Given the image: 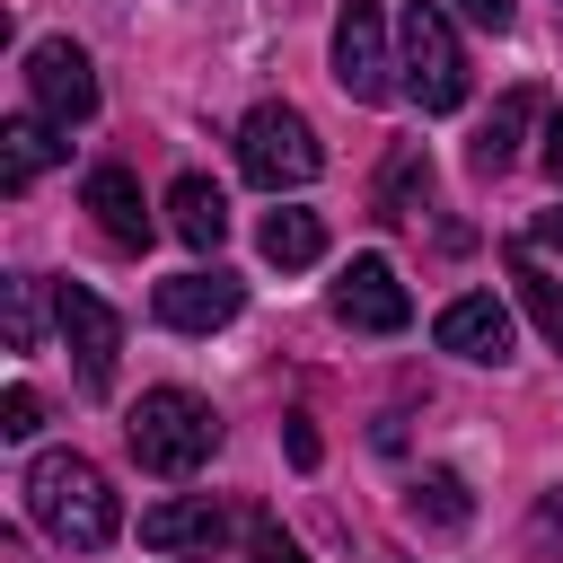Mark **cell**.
Instances as JSON below:
<instances>
[{
  "label": "cell",
  "instance_id": "5bb4252c",
  "mask_svg": "<svg viewBox=\"0 0 563 563\" xmlns=\"http://www.w3.org/2000/svg\"><path fill=\"white\" fill-rule=\"evenodd\" d=\"M53 132H62L53 114H18V123L0 132V185H9V194H26V185L70 150V141H53Z\"/></svg>",
  "mask_w": 563,
  "mask_h": 563
},
{
  "label": "cell",
  "instance_id": "52a82bcc",
  "mask_svg": "<svg viewBox=\"0 0 563 563\" xmlns=\"http://www.w3.org/2000/svg\"><path fill=\"white\" fill-rule=\"evenodd\" d=\"M26 97H35V114H53L62 132L88 123V114H97V70H88V53H79L70 35H44V44L26 53Z\"/></svg>",
  "mask_w": 563,
  "mask_h": 563
},
{
  "label": "cell",
  "instance_id": "4fadbf2b",
  "mask_svg": "<svg viewBox=\"0 0 563 563\" xmlns=\"http://www.w3.org/2000/svg\"><path fill=\"white\" fill-rule=\"evenodd\" d=\"M167 229H176L194 255H211V246L229 238V194H220L211 176H176V185H167Z\"/></svg>",
  "mask_w": 563,
  "mask_h": 563
},
{
  "label": "cell",
  "instance_id": "4316f807",
  "mask_svg": "<svg viewBox=\"0 0 563 563\" xmlns=\"http://www.w3.org/2000/svg\"><path fill=\"white\" fill-rule=\"evenodd\" d=\"M545 167H554V176H563V106H554V114H545Z\"/></svg>",
  "mask_w": 563,
  "mask_h": 563
},
{
  "label": "cell",
  "instance_id": "277c9868",
  "mask_svg": "<svg viewBox=\"0 0 563 563\" xmlns=\"http://www.w3.org/2000/svg\"><path fill=\"white\" fill-rule=\"evenodd\" d=\"M238 167H246L264 194H290V185H308V176L325 167V141L308 132L299 106H255V114L238 123Z\"/></svg>",
  "mask_w": 563,
  "mask_h": 563
},
{
  "label": "cell",
  "instance_id": "484cf974",
  "mask_svg": "<svg viewBox=\"0 0 563 563\" xmlns=\"http://www.w3.org/2000/svg\"><path fill=\"white\" fill-rule=\"evenodd\" d=\"M537 528H545V537H554V545H563V484H554V493H545V501H537Z\"/></svg>",
  "mask_w": 563,
  "mask_h": 563
},
{
  "label": "cell",
  "instance_id": "7c38bea8",
  "mask_svg": "<svg viewBox=\"0 0 563 563\" xmlns=\"http://www.w3.org/2000/svg\"><path fill=\"white\" fill-rule=\"evenodd\" d=\"M440 352H457V361H501V352H510V308H501L493 290L449 299V308H440Z\"/></svg>",
  "mask_w": 563,
  "mask_h": 563
},
{
  "label": "cell",
  "instance_id": "5b68a950",
  "mask_svg": "<svg viewBox=\"0 0 563 563\" xmlns=\"http://www.w3.org/2000/svg\"><path fill=\"white\" fill-rule=\"evenodd\" d=\"M53 317H62V343H70V361H79V387L106 396V387H114V352H123V317H114L88 282H62V290H53Z\"/></svg>",
  "mask_w": 563,
  "mask_h": 563
},
{
  "label": "cell",
  "instance_id": "44dd1931",
  "mask_svg": "<svg viewBox=\"0 0 563 563\" xmlns=\"http://www.w3.org/2000/svg\"><path fill=\"white\" fill-rule=\"evenodd\" d=\"M35 422H44V405H35V387H26V378H18V387H9V396H0V431H9V440H26V431H35Z\"/></svg>",
  "mask_w": 563,
  "mask_h": 563
},
{
  "label": "cell",
  "instance_id": "9a60e30c",
  "mask_svg": "<svg viewBox=\"0 0 563 563\" xmlns=\"http://www.w3.org/2000/svg\"><path fill=\"white\" fill-rule=\"evenodd\" d=\"M422 202H431V158L422 141H396L378 167V220H422Z\"/></svg>",
  "mask_w": 563,
  "mask_h": 563
},
{
  "label": "cell",
  "instance_id": "2e32d148",
  "mask_svg": "<svg viewBox=\"0 0 563 563\" xmlns=\"http://www.w3.org/2000/svg\"><path fill=\"white\" fill-rule=\"evenodd\" d=\"M255 246H264V264H282V273H308L317 255H325V220L317 211H264V229H255Z\"/></svg>",
  "mask_w": 563,
  "mask_h": 563
},
{
  "label": "cell",
  "instance_id": "6da1fadb",
  "mask_svg": "<svg viewBox=\"0 0 563 563\" xmlns=\"http://www.w3.org/2000/svg\"><path fill=\"white\" fill-rule=\"evenodd\" d=\"M26 519H35L53 545H70V554L114 545V528H123L114 484H106V475H97L79 449H44V457L26 466Z\"/></svg>",
  "mask_w": 563,
  "mask_h": 563
},
{
  "label": "cell",
  "instance_id": "3957f363",
  "mask_svg": "<svg viewBox=\"0 0 563 563\" xmlns=\"http://www.w3.org/2000/svg\"><path fill=\"white\" fill-rule=\"evenodd\" d=\"M396 70H405V97H413L422 114H457V106H466V53H457V26H449L440 0H405Z\"/></svg>",
  "mask_w": 563,
  "mask_h": 563
},
{
  "label": "cell",
  "instance_id": "8992f818",
  "mask_svg": "<svg viewBox=\"0 0 563 563\" xmlns=\"http://www.w3.org/2000/svg\"><path fill=\"white\" fill-rule=\"evenodd\" d=\"M334 79L352 106H378L396 88V53H387V26H378V0H343L334 9Z\"/></svg>",
  "mask_w": 563,
  "mask_h": 563
},
{
  "label": "cell",
  "instance_id": "ac0fdd59",
  "mask_svg": "<svg viewBox=\"0 0 563 563\" xmlns=\"http://www.w3.org/2000/svg\"><path fill=\"white\" fill-rule=\"evenodd\" d=\"M405 510H413L422 528H466V519H475V501H466L457 475H413V484H405Z\"/></svg>",
  "mask_w": 563,
  "mask_h": 563
},
{
  "label": "cell",
  "instance_id": "603a6c76",
  "mask_svg": "<svg viewBox=\"0 0 563 563\" xmlns=\"http://www.w3.org/2000/svg\"><path fill=\"white\" fill-rule=\"evenodd\" d=\"M457 9H466V18H475V26H493V35H501V26H510V18H519V0H457Z\"/></svg>",
  "mask_w": 563,
  "mask_h": 563
},
{
  "label": "cell",
  "instance_id": "8fae6325",
  "mask_svg": "<svg viewBox=\"0 0 563 563\" xmlns=\"http://www.w3.org/2000/svg\"><path fill=\"white\" fill-rule=\"evenodd\" d=\"M79 202L97 211V229H106L114 246H150V238H158V220H150V202H141V185H132V167H88V185H79Z\"/></svg>",
  "mask_w": 563,
  "mask_h": 563
},
{
  "label": "cell",
  "instance_id": "cb8c5ba5",
  "mask_svg": "<svg viewBox=\"0 0 563 563\" xmlns=\"http://www.w3.org/2000/svg\"><path fill=\"white\" fill-rule=\"evenodd\" d=\"M282 440H290V466H317V431H308V413H290Z\"/></svg>",
  "mask_w": 563,
  "mask_h": 563
},
{
  "label": "cell",
  "instance_id": "30bf717a",
  "mask_svg": "<svg viewBox=\"0 0 563 563\" xmlns=\"http://www.w3.org/2000/svg\"><path fill=\"white\" fill-rule=\"evenodd\" d=\"M141 545H150V554H220V545H229V519H220L211 493L158 501V510H141Z\"/></svg>",
  "mask_w": 563,
  "mask_h": 563
},
{
  "label": "cell",
  "instance_id": "ba28073f",
  "mask_svg": "<svg viewBox=\"0 0 563 563\" xmlns=\"http://www.w3.org/2000/svg\"><path fill=\"white\" fill-rule=\"evenodd\" d=\"M334 317L352 334H405L413 325V299H405V282H396L387 255H352L343 282H334Z\"/></svg>",
  "mask_w": 563,
  "mask_h": 563
},
{
  "label": "cell",
  "instance_id": "ffe728a7",
  "mask_svg": "<svg viewBox=\"0 0 563 563\" xmlns=\"http://www.w3.org/2000/svg\"><path fill=\"white\" fill-rule=\"evenodd\" d=\"M9 299V352H35V282H0Z\"/></svg>",
  "mask_w": 563,
  "mask_h": 563
},
{
  "label": "cell",
  "instance_id": "d6986e66",
  "mask_svg": "<svg viewBox=\"0 0 563 563\" xmlns=\"http://www.w3.org/2000/svg\"><path fill=\"white\" fill-rule=\"evenodd\" d=\"M510 282H519L528 317L545 325V343L563 352V282H554V273H537V255H528V246H510Z\"/></svg>",
  "mask_w": 563,
  "mask_h": 563
},
{
  "label": "cell",
  "instance_id": "9c48e42d",
  "mask_svg": "<svg viewBox=\"0 0 563 563\" xmlns=\"http://www.w3.org/2000/svg\"><path fill=\"white\" fill-rule=\"evenodd\" d=\"M238 308H246V282L220 273V264H211V273L194 264V273H167V282H158V325H176V334H211V325H229Z\"/></svg>",
  "mask_w": 563,
  "mask_h": 563
},
{
  "label": "cell",
  "instance_id": "e0dca14e",
  "mask_svg": "<svg viewBox=\"0 0 563 563\" xmlns=\"http://www.w3.org/2000/svg\"><path fill=\"white\" fill-rule=\"evenodd\" d=\"M528 114H537V97L528 88H510L493 114H484V132L466 141V158H475V176H501L510 158H519V132H528Z\"/></svg>",
  "mask_w": 563,
  "mask_h": 563
},
{
  "label": "cell",
  "instance_id": "7a4b0ae2",
  "mask_svg": "<svg viewBox=\"0 0 563 563\" xmlns=\"http://www.w3.org/2000/svg\"><path fill=\"white\" fill-rule=\"evenodd\" d=\"M123 440H132V457H141L150 475H194V466L220 449V422H211V405H202L194 387H150V396L123 413Z\"/></svg>",
  "mask_w": 563,
  "mask_h": 563
},
{
  "label": "cell",
  "instance_id": "d4e9b609",
  "mask_svg": "<svg viewBox=\"0 0 563 563\" xmlns=\"http://www.w3.org/2000/svg\"><path fill=\"white\" fill-rule=\"evenodd\" d=\"M528 246H554V255H563V202H554V211H537V229H528Z\"/></svg>",
  "mask_w": 563,
  "mask_h": 563
},
{
  "label": "cell",
  "instance_id": "7402d4cb",
  "mask_svg": "<svg viewBox=\"0 0 563 563\" xmlns=\"http://www.w3.org/2000/svg\"><path fill=\"white\" fill-rule=\"evenodd\" d=\"M246 554H255V563H308V554L273 528V519H246Z\"/></svg>",
  "mask_w": 563,
  "mask_h": 563
}]
</instances>
